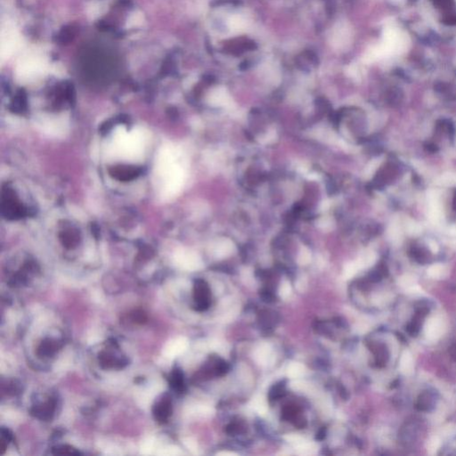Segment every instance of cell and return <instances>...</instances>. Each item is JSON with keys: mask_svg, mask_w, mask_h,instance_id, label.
Returning <instances> with one entry per match:
<instances>
[{"mask_svg": "<svg viewBox=\"0 0 456 456\" xmlns=\"http://www.w3.org/2000/svg\"><path fill=\"white\" fill-rule=\"evenodd\" d=\"M174 150L164 147L160 151L157 159V173L163 182V196L170 197L179 191L183 180L184 171L179 165L175 162Z\"/></svg>", "mask_w": 456, "mask_h": 456, "instance_id": "cell-1", "label": "cell"}, {"mask_svg": "<svg viewBox=\"0 0 456 456\" xmlns=\"http://www.w3.org/2000/svg\"><path fill=\"white\" fill-rule=\"evenodd\" d=\"M144 137L139 131L128 133L123 127H119L114 134V149L125 159H136L144 152Z\"/></svg>", "mask_w": 456, "mask_h": 456, "instance_id": "cell-2", "label": "cell"}, {"mask_svg": "<svg viewBox=\"0 0 456 456\" xmlns=\"http://www.w3.org/2000/svg\"><path fill=\"white\" fill-rule=\"evenodd\" d=\"M427 16L446 30L456 28V0H423Z\"/></svg>", "mask_w": 456, "mask_h": 456, "instance_id": "cell-3", "label": "cell"}, {"mask_svg": "<svg viewBox=\"0 0 456 456\" xmlns=\"http://www.w3.org/2000/svg\"><path fill=\"white\" fill-rule=\"evenodd\" d=\"M45 70V62L39 57H31L21 62L18 70L21 79L31 80L40 76Z\"/></svg>", "mask_w": 456, "mask_h": 456, "instance_id": "cell-4", "label": "cell"}, {"mask_svg": "<svg viewBox=\"0 0 456 456\" xmlns=\"http://www.w3.org/2000/svg\"><path fill=\"white\" fill-rule=\"evenodd\" d=\"M172 412L171 400L168 394H163L157 400L153 407L154 419L160 424L166 423Z\"/></svg>", "mask_w": 456, "mask_h": 456, "instance_id": "cell-5", "label": "cell"}, {"mask_svg": "<svg viewBox=\"0 0 456 456\" xmlns=\"http://www.w3.org/2000/svg\"><path fill=\"white\" fill-rule=\"evenodd\" d=\"M56 411V401L50 398L45 403L37 405L31 409V415L41 420H50Z\"/></svg>", "mask_w": 456, "mask_h": 456, "instance_id": "cell-6", "label": "cell"}, {"mask_svg": "<svg viewBox=\"0 0 456 456\" xmlns=\"http://www.w3.org/2000/svg\"><path fill=\"white\" fill-rule=\"evenodd\" d=\"M60 342L54 338H46L42 340L37 349V355L39 357H50L57 353L60 349Z\"/></svg>", "mask_w": 456, "mask_h": 456, "instance_id": "cell-7", "label": "cell"}, {"mask_svg": "<svg viewBox=\"0 0 456 456\" xmlns=\"http://www.w3.org/2000/svg\"><path fill=\"white\" fill-rule=\"evenodd\" d=\"M254 358L258 362V364L268 365L274 362L275 357L272 352L270 346L267 344H263L256 349L254 353Z\"/></svg>", "mask_w": 456, "mask_h": 456, "instance_id": "cell-8", "label": "cell"}, {"mask_svg": "<svg viewBox=\"0 0 456 456\" xmlns=\"http://www.w3.org/2000/svg\"><path fill=\"white\" fill-rule=\"evenodd\" d=\"M99 363L103 368L110 369V368H122L123 367L122 364H125L126 362H123L121 359L115 357V356H113V354L102 352L99 354Z\"/></svg>", "mask_w": 456, "mask_h": 456, "instance_id": "cell-9", "label": "cell"}, {"mask_svg": "<svg viewBox=\"0 0 456 456\" xmlns=\"http://www.w3.org/2000/svg\"><path fill=\"white\" fill-rule=\"evenodd\" d=\"M435 405V395L429 391H426L420 395L417 402V407L420 411H431Z\"/></svg>", "mask_w": 456, "mask_h": 456, "instance_id": "cell-10", "label": "cell"}, {"mask_svg": "<svg viewBox=\"0 0 456 456\" xmlns=\"http://www.w3.org/2000/svg\"><path fill=\"white\" fill-rule=\"evenodd\" d=\"M295 448L299 455H303V456L313 455L317 453L318 450V446L316 444L306 440L302 441L300 444L295 446Z\"/></svg>", "mask_w": 456, "mask_h": 456, "instance_id": "cell-11", "label": "cell"}, {"mask_svg": "<svg viewBox=\"0 0 456 456\" xmlns=\"http://www.w3.org/2000/svg\"><path fill=\"white\" fill-rule=\"evenodd\" d=\"M305 373H306V368L300 363H292L288 366V376L292 379L301 378Z\"/></svg>", "mask_w": 456, "mask_h": 456, "instance_id": "cell-12", "label": "cell"}, {"mask_svg": "<svg viewBox=\"0 0 456 456\" xmlns=\"http://www.w3.org/2000/svg\"><path fill=\"white\" fill-rule=\"evenodd\" d=\"M253 409L256 411L257 413L259 415H265L267 412V404L264 397L260 396L257 397L251 402Z\"/></svg>", "mask_w": 456, "mask_h": 456, "instance_id": "cell-13", "label": "cell"}, {"mask_svg": "<svg viewBox=\"0 0 456 456\" xmlns=\"http://www.w3.org/2000/svg\"><path fill=\"white\" fill-rule=\"evenodd\" d=\"M53 454L56 456H79L80 453L70 446H59L53 449Z\"/></svg>", "mask_w": 456, "mask_h": 456, "instance_id": "cell-14", "label": "cell"}, {"mask_svg": "<svg viewBox=\"0 0 456 456\" xmlns=\"http://www.w3.org/2000/svg\"><path fill=\"white\" fill-rule=\"evenodd\" d=\"M130 319L131 321L138 324H144L147 321L146 314L142 310H134L130 313Z\"/></svg>", "mask_w": 456, "mask_h": 456, "instance_id": "cell-15", "label": "cell"}, {"mask_svg": "<svg viewBox=\"0 0 456 456\" xmlns=\"http://www.w3.org/2000/svg\"><path fill=\"white\" fill-rule=\"evenodd\" d=\"M170 386L176 390H180L182 388V374L179 370H175L170 376Z\"/></svg>", "mask_w": 456, "mask_h": 456, "instance_id": "cell-16", "label": "cell"}, {"mask_svg": "<svg viewBox=\"0 0 456 456\" xmlns=\"http://www.w3.org/2000/svg\"><path fill=\"white\" fill-rule=\"evenodd\" d=\"M291 292H292V287H291L290 282H287V281L282 282V284H281V286L279 288V295H280V297L283 298V299H286V298L290 297Z\"/></svg>", "mask_w": 456, "mask_h": 456, "instance_id": "cell-17", "label": "cell"}, {"mask_svg": "<svg viewBox=\"0 0 456 456\" xmlns=\"http://www.w3.org/2000/svg\"><path fill=\"white\" fill-rule=\"evenodd\" d=\"M406 230H407V233L411 236H417V235H419L420 233H421V227L414 221H410L406 225Z\"/></svg>", "mask_w": 456, "mask_h": 456, "instance_id": "cell-18", "label": "cell"}, {"mask_svg": "<svg viewBox=\"0 0 456 456\" xmlns=\"http://www.w3.org/2000/svg\"><path fill=\"white\" fill-rule=\"evenodd\" d=\"M441 185H456V174H446L441 177Z\"/></svg>", "mask_w": 456, "mask_h": 456, "instance_id": "cell-19", "label": "cell"}, {"mask_svg": "<svg viewBox=\"0 0 456 456\" xmlns=\"http://www.w3.org/2000/svg\"><path fill=\"white\" fill-rule=\"evenodd\" d=\"M357 271V266L356 264H349L344 270V277L346 279H349L355 276Z\"/></svg>", "mask_w": 456, "mask_h": 456, "instance_id": "cell-20", "label": "cell"}, {"mask_svg": "<svg viewBox=\"0 0 456 456\" xmlns=\"http://www.w3.org/2000/svg\"><path fill=\"white\" fill-rule=\"evenodd\" d=\"M285 439H286L290 444H292V445H293L294 446H297L298 444H300L302 441H304V439H303L301 436L295 435V434L285 436Z\"/></svg>", "mask_w": 456, "mask_h": 456, "instance_id": "cell-21", "label": "cell"}, {"mask_svg": "<svg viewBox=\"0 0 456 456\" xmlns=\"http://www.w3.org/2000/svg\"><path fill=\"white\" fill-rule=\"evenodd\" d=\"M308 261H309V254L303 252L302 254L299 257V258H298V262L300 264H307Z\"/></svg>", "mask_w": 456, "mask_h": 456, "instance_id": "cell-22", "label": "cell"}, {"mask_svg": "<svg viewBox=\"0 0 456 456\" xmlns=\"http://www.w3.org/2000/svg\"><path fill=\"white\" fill-rule=\"evenodd\" d=\"M218 456H236V454H235V453H232V452H221V453L218 454Z\"/></svg>", "mask_w": 456, "mask_h": 456, "instance_id": "cell-23", "label": "cell"}]
</instances>
